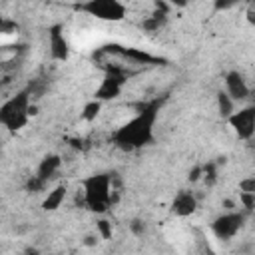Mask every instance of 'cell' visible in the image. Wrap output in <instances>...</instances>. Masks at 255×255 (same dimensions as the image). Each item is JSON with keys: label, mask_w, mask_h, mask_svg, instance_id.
I'll list each match as a JSON object with an SVG mask.
<instances>
[{"label": "cell", "mask_w": 255, "mask_h": 255, "mask_svg": "<svg viewBox=\"0 0 255 255\" xmlns=\"http://www.w3.org/2000/svg\"><path fill=\"white\" fill-rule=\"evenodd\" d=\"M159 104H161L159 100L139 104L137 114L114 131V135H112L114 143L124 151H133V149L149 145L153 141V126L157 122Z\"/></svg>", "instance_id": "cell-1"}, {"label": "cell", "mask_w": 255, "mask_h": 255, "mask_svg": "<svg viewBox=\"0 0 255 255\" xmlns=\"http://www.w3.org/2000/svg\"><path fill=\"white\" fill-rule=\"evenodd\" d=\"M84 193V205L94 213H106L116 197H114V175L112 173H92L80 181Z\"/></svg>", "instance_id": "cell-2"}, {"label": "cell", "mask_w": 255, "mask_h": 255, "mask_svg": "<svg viewBox=\"0 0 255 255\" xmlns=\"http://www.w3.org/2000/svg\"><path fill=\"white\" fill-rule=\"evenodd\" d=\"M30 108H32L30 90H20L18 94L8 98L0 106V124L10 131L22 129L28 124V120L32 118L30 116Z\"/></svg>", "instance_id": "cell-3"}, {"label": "cell", "mask_w": 255, "mask_h": 255, "mask_svg": "<svg viewBox=\"0 0 255 255\" xmlns=\"http://www.w3.org/2000/svg\"><path fill=\"white\" fill-rule=\"evenodd\" d=\"M76 8L104 22H122L128 14L126 4L118 0H88V2L78 4Z\"/></svg>", "instance_id": "cell-4"}, {"label": "cell", "mask_w": 255, "mask_h": 255, "mask_svg": "<svg viewBox=\"0 0 255 255\" xmlns=\"http://www.w3.org/2000/svg\"><path fill=\"white\" fill-rule=\"evenodd\" d=\"M128 72L122 70V68H106V74H104V80L100 82L96 94H94V100L98 102H108V100H114L122 94L126 82H128Z\"/></svg>", "instance_id": "cell-5"}, {"label": "cell", "mask_w": 255, "mask_h": 255, "mask_svg": "<svg viewBox=\"0 0 255 255\" xmlns=\"http://www.w3.org/2000/svg\"><path fill=\"white\" fill-rule=\"evenodd\" d=\"M245 215L239 211H225L221 215H217L211 223V231L217 239L221 241H229L231 237H235L239 233V229L243 227Z\"/></svg>", "instance_id": "cell-6"}, {"label": "cell", "mask_w": 255, "mask_h": 255, "mask_svg": "<svg viewBox=\"0 0 255 255\" xmlns=\"http://www.w3.org/2000/svg\"><path fill=\"white\" fill-rule=\"evenodd\" d=\"M227 122L239 139H243V141L251 139L255 135V104L245 106L239 112H233L227 118Z\"/></svg>", "instance_id": "cell-7"}, {"label": "cell", "mask_w": 255, "mask_h": 255, "mask_svg": "<svg viewBox=\"0 0 255 255\" xmlns=\"http://www.w3.org/2000/svg\"><path fill=\"white\" fill-rule=\"evenodd\" d=\"M48 40H50V54L58 62H66L70 58V44L64 36L62 24H52L48 28Z\"/></svg>", "instance_id": "cell-8"}, {"label": "cell", "mask_w": 255, "mask_h": 255, "mask_svg": "<svg viewBox=\"0 0 255 255\" xmlns=\"http://www.w3.org/2000/svg\"><path fill=\"white\" fill-rule=\"evenodd\" d=\"M225 92L229 94V98L233 102H241L251 96V90H249L243 74H239L237 70H231L225 74Z\"/></svg>", "instance_id": "cell-9"}, {"label": "cell", "mask_w": 255, "mask_h": 255, "mask_svg": "<svg viewBox=\"0 0 255 255\" xmlns=\"http://www.w3.org/2000/svg\"><path fill=\"white\" fill-rule=\"evenodd\" d=\"M195 209H197V195L193 191L181 189L171 201V213L177 217H189L191 213H195Z\"/></svg>", "instance_id": "cell-10"}, {"label": "cell", "mask_w": 255, "mask_h": 255, "mask_svg": "<svg viewBox=\"0 0 255 255\" xmlns=\"http://www.w3.org/2000/svg\"><path fill=\"white\" fill-rule=\"evenodd\" d=\"M60 165H62V157H60L58 153H48V155H44V157L40 159L38 169H36V175L48 183V179H52V177L58 173Z\"/></svg>", "instance_id": "cell-11"}, {"label": "cell", "mask_w": 255, "mask_h": 255, "mask_svg": "<svg viewBox=\"0 0 255 255\" xmlns=\"http://www.w3.org/2000/svg\"><path fill=\"white\" fill-rule=\"evenodd\" d=\"M66 185H56L52 191H48V195L44 197V201H42V209L44 211H54V209H58L62 203H64V199H66Z\"/></svg>", "instance_id": "cell-12"}, {"label": "cell", "mask_w": 255, "mask_h": 255, "mask_svg": "<svg viewBox=\"0 0 255 255\" xmlns=\"http://www.w3.org/2000/svg\"><path fill=\"white\" fill-rule=\"evenodd\" d=\"M217 110H219V116L221 118H229L233 112H235V102L229 98L227 92H217Z\"/></svg>", "instance_id": "cell-13"}, {"label": "cell", "mask_w": 255, "mask_h": 255, "mask_svg": "<svg viewBox=\"0 0 255 255\" xmlns=\"http://www.w3.org/2000/svg\"><path fill=\"white\" fill-rule=\"evenodd\" d=\"M217 167H219V163L217 161H207V163H203V181H205V185L207 187H213L215 183H217Z\"/></svg>", "instance_id": "cell-14"}, {"label": "cell", "mask_w": 255, "mask_h": 255, "mask_svg": "<svg viewBox=\"0 0 255 255\" xmlns=\"http://www.w3.org/2000/svg\"><path fill=\"white\" fill-rule=\"evenodd\" d=\"M100 110H102V102H98V100L88 102L84 106V110H82V120L84 122H94L100 116Z\"/></svg>", "instance_id": "cell-15"}, {"label": "cell", "mask_w": 255, "mask_h": 255, "mask_svg": "<svg viewBox=\"0 0 255 255\" xmlns=\"http://www.w3.org/2000/svg\"><path fill=\"white\" fill-rule=\"evenodd\" d=\"M96 231L100 235V239H110L112 233H114V227H112V221H108L106 217H100L96 221Z\"/></svg>", "instance_id": "cell-16"}, {"label": "cell", "mask_w": 255, "mask_h": 255, "mask_svg": "<svg viewBox=\"0 0 255 255\" xmlns=\"http://www.w3.org/2000/svg\"><path fill=\"white\" fill-rule=\"evenodd\" d=\"M46 181L44 179H40L38 175H32L28 181H26V189L30 191V193H40V191H44L46 189Z\"/></svg>", "instance_id": "cell-17"}, {"label": "cell", "mask_w": 255, "mask_h": 255, "mask_svg": "<svg viewBox=\"0 0 255 255\" xmlns=\"http://www.w3.org/2000/svg\"><path fill=\"white\" fill-rule=\"evenodd\" d=\"M239 201H241V205L247 211H253L255 209V193H243V191H239Z\"/></svg>", "instance_id": "cell-18"}, {"label": "cell", "mask_w": 255, "mask_h": 255, "mask_svg": "<svg viewBox=\"0 0 255 255\" xmlns=\"http://www.w3.org/2000/svg\"><path fill=\"white\" fill-rule=\"evenodd\" d=\"M239 189L243 193H255V177H245L239 181Z\"/></svg>", "instance_id": "cell-19"}, {"label": "cell", "mask_w": 255, "mask_h": 255, "mask_svg": "<svg viewBox=\"0 0 255 255\" xmlns=\"http://www.w3.org/2000/svg\"><path fill=\"white\" fill-rule=\"evenodd\" d=\"M201 177H203V165H195V167H191L187 179H189L191 183H195V181H199Z\"/></svg>", "instance_id": "cell-20"}, {"label": "cell", "mask_w": 255, "mask_h": 255, "mask_svg": "<svg viewBox=\"0 0 255 255\" xmlns=\"http://www.w3.org/2000/svg\"><path fill=\"white\" fill-rule=\"evenodd\" d=\"M245 18L251 26H255V4H249L247 6V12H245Z\"/></svg>", "instance_id": "cell-21"}, {"label": "cell", "mask_w": 255, "mask_h": 255, "mask_svg": "<svg viewBox=\"0 0 255 255\" xmlns=\"http://www.w3.org/2000/svg\"><path fill=\"white\" fill-rule=\"evenodd\" d=\"M131 231H133L135 235H141V233L145 231V225H143L141 221H133V223H131Z\"/></svg>", "instance_id": "cell-22"}, {"label": "cell", "mask_w": 255, "mask_h": 255, "mask_svg": "<svg viewBox=\"0 0 255 255\" xmlns=\"http://www.w3.org/2000/svg\"><path fill=\"white\" fill-rule=\"evenodd\" d=\"M229 8H233V2H221V0L215 2V10H229Z\"/></svg>", "instance_id": "cell-23"}, {"label": "cell", "mask_w": 255, "mask_h": 255, "mask_svg": "<svg viewBox=\"0 0 255 255\" xmlns=\"http://www.w3.org/2000/svg\"><path fill=\"white\" fill-rule=\"evenodd\" d=\"M98 237H100V235H86V237H84V245H88V247L96 245V243H98Z\"/></svg>", "instance_id": "cell-24"}, {"label": "cell", "mask_w": 255, "mask_h": 255, "mask_svg": "<svg viewBox=\"0 0 255 255\" xmlns=\"http://www.w3.org/2000/svg\"><path fill=\"white\" fill-rule=\"evenodd\" d=\"M223 207H225V211H235V201L233 199H223Z\"/></svg>", "instance_id": "cell-25"}]
</instances>
